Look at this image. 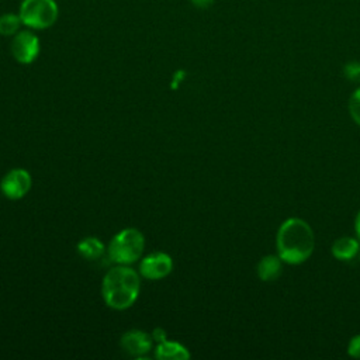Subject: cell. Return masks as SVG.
<instances>
[{
  "instance_id": "6da1fadb",
  "label": "cell",
  "mask_w": 360,
  "mask_h": 360,
  "mask_svg": "<svg viewBox=\"0 0 360 360\" xmlns=\"http://www.w3.org/2000/svg\"><path fill=\"white\" fill-rule=\"evenodd\" d=\"M276 249L278 257L287 264H302L315 249V233L311 225L297 217L288 218L277 229Z\"/></svg>"
},
{
  "instance_id": "7a4b0ae2",
  "label": "cell",
  "mask_w": 360,
  "mask_h": 360,
  "mask_svg": "<svg viewBox=\"0 0 360 360\" xmlns=\"http://www.w3.org/2000/svg\"><path fill=\"white\" fill-rule=\"evenodd\" d=\"M141 291V274L129 264H115L103 277L101 295L107 307L127 309L138 298Z\"/></svg>"
},
{
  "instance_id": "3957f363",
  "label": "cell",
  "mask_w": 360,
  "mask_h": 360,
  "mask_svg": "<svg viewBox=\"0 0 360 360\" xmlns=\"http://www.w3.org/2000/svg\"><path fill=\"white\" fill-rule=\"evenodd\" d=\"M145 249V236L136 228H125L114 235L107 253L115 264H132L141 259Z\"/></svg>"
},
{
  "instance_id": "277c9868",
  "label": "cell",
  "mask_w": 360,
  "mask_h": 360,
  "mask_svg": "<svg viewBox=\"0 0 360 360\" xmlns=\"http://www.w3.org/2000/svg\"><path fill=\"white\" fill-rule=\"evenodd\" d=\"M18 14L24 27L46 30L56 22L59 7L55 0H22Z\"/></svg>"
},
{
  "instance_id": "5b68a950",
  "label": "cell",
  "mask_w": 360,
  "mask_h": 360,
  "mask_svg": "<svg viewBox=\"0 0 360 360\" xmlns=\"http://www.w3.org/2000/svg\"><path fill=\"white\" fill-rule=\"evenodd\" d=\"M10 51L13 58L22 65L32 63L41 51V42L37 34L28 28V30H20L11 39Z\"/></svg>"
},
{
  "instance_id": "8992f818",
  "label": "cell",
  "mask_w": 360,
  "mask_h": 360,
  "mask_svg": "<svg viewBox=\"0 0 360 360\" xmlns=\"http://www.w3.org/2000/svg\"><path fill=\"white\" fill-rule=\"evenodd\" d=\"M32 179L25 169H11L0 181V191L10 200L22 198L31 188Z\"/></svg>"
},
{
  "instance_id": "52a82bcc",
  "label": "cell",
  "mask_w": 360,
  "mask_h": 360,
  "mask_svg": "<svg viewBox=\"0 0 360 360\" xmlns=\"http://www.w3.org/2000/svg\"><path fill=\"white\" fill-rule=\"evenodd\" d=\"M173 269L172 257L165 252H155L145 256L139 263V274L146 280H160L170 274Z\"/></svg>"
},
{
  "instance_id": "ba28073f",
  "label": "cell",
  "mask_w": 360,
  "mask_h": 360,
  "mask_svg": "<svg viewBox=\"0 0 360 360\" xmlns=\"http://www.w3.org/2000/svg\"><path fill=\"white\" fill-rule=\"evenodd\" d=\"M120 345L125 353H128L131 356L142 357L152 350L153 338H152V335H149L143 330L132 329V330L125 332L121 336Z\"/></svg>"
},
{
  "instance_id": "9c48e42d",
  "label": "cell",
  "mask_w": 360,
  "mask_h": 360,
  "mask_svg": "<svg viewBox=\"0 0 360 360\" xmlns=\"http://www.w3.org/2000/svg\"><path fill=\"white\" fill-rule=\"evenodd\" d=\"M330 253L339 262H350L360 253V240L352 236H342L332 243Z\"/></svg>"
},
{
  "instance_id": "30bf717a",
  "label": "cell",
  "mask_w": 360,
  "mask_h": 360,
  "mask_svg": "<svg viewBox=\"0 0 360 360\" xmlns=\"http://www.w3.org/2000/svg\"><path fill=\"white\" fill-rule=\"evenodd\" d=\"M283 260L278 257V255H266L263 256L257 266L256 273L257 277L262 281H274L277 280L283 273Z\"/></svg>"
},
{
  "instance_id": "8fae6325",
  "label": "cell",
  "mask_w": 360,
  "mask_h": 360,
  "mask_svg": "<svg viewBox=\"0 0 360 360\" xmlns=\"http://www.w3.org/2000/svg\"><path fill=\"white\" fill-rule=\"evenodd\" d=\"M190 352L186 346L173 340H162L155 349V357L159 360H187L190 359Z\"/></svg>"
},
{
  "instance_id": "7c38bea8",
  "label": "cell",
  "mask_w": 360,
  "mask_h": 360,
  "mask_svg": "<svg viewBox=\"0 0 360 360\" xmlns=\"http://www.w3.org/2000/svg\"><path fill=\"white\" fill-rule=\"evenodd\" d=\"M77 252L86 260H97L104 255L105 246L98 238L87 236L77 243Z\"/></svg>"
},
{
  "instance_id": "4fadbf2b",
  "label": "cell",
  "mask_w": 360,
  "mask_h": 360,
  "mask_svg": "<svg viewBox=\"0 0 360 360\" xmlns=\"http://www.w3.org/2000/svg\"><path fill=\"white\" fill-rule=\"evenodd\" d=\"M22 25L18 13H4L0 15V35L14 37Z\"/></svg>"
},
{
  "instance_id": "5bb4252c",
  "label": "cell",
  "mask_w": 360,
  "mask_h": 360,
  "mask_svg": "<svg viewBox=\"0 0 360 360\" xmlns=\"http://www.w3.org/2000/svg\"><path fill=\"white\" fill-rule=\"evenodd\" d=\"M349 114L352 120L360 127V87H357L349 98Z\"/></svg>"
},
{
  "instance_id": "9a60e30c",
  "label": "cell",
  "mask_w": 360,
  "mask_h": 360,
  "mask_svg": "<svg viewBox=\"0 0 360 360\" xmlns=\"http://www.w3.org/2000/svg\"><path fill=\"white\" fill-rule=\"evenodd\" d=\"M343 75L347 80L360 83V62L353 60V62L346 63L343 68Z\"/></svg>"
},
{
  "instance_id": "2e32d148",
  "label": "cell",
  "mask_w": 360,
  "mask_h": 360,
  "mask_svg": "<svg viewBox=\"0 0 360 360\" xmlns=\"http://www.w3.org/2000/svg\"><path fill=\"white\" fill-rule=\"evenodd\" d=\"M347 354L353 359H360V333L354 335L347 345Z\"/></svg>"
},
{
  "instance_id": "e0dca14e",
  "label": "cell",
  "mask_w": 360,
  "mask_h": 360,
  "mask_svg": "<svg viewBox=\"0 0 360 360\" xmlns=\"http://www.w3.org/2000/svg\"><path fill=\"white\" fill-rule=\"evenodd\" d=\"M150 335H152V338H153V342L156 340L158 343L166 339V332H165L162 328H156V329H153V332H152Z\"/></svg>"
},
{
  "instance_id": "ac0fdd59",
  "label": "cell",
  "mask_w": 360,
  "mask_h": 360,
  "mask_svg": "<svg viewBox=\"0 0 360 360\" xmlns=\"http://www.w3.org/2000/svg\"><path fill=\"white\" fill-rule=\"evenodd\" d=\"M190 1L198 8H207L214 3V0H190Z\"/></svg>"
},
{
  "instance_id": "d6986e66",
  "label": "cell",
  "mask_w": 360,
  "mask_h": 360,
  "mask_svg": "<svg viewBox=\"0 0 360 360\" xmlns=\"http://www.w3.org/2000/svg\"><path fill=\"white\" fill-rule=\"evenodd\" d=\"M354 232H356L357 239L360 240V210H359V212H357V215L354 218Z\"/></svg>"
},
{
  "instance_id": "ffe728a7",
  "label": "cell",
  "mask_w": 360,
  "mask_h": 360,
  "mask_svg": "<svg viewBox=\"0 0 360 360\" xmlns=\"http://www.w3.org/2000/svg\"><path fill=\"white\" fill-rule=\"evenodd\" d=\"M359 256H360V253H359Z\"/></svg>"
}]
</instances>
